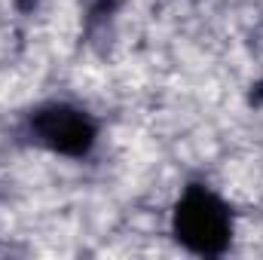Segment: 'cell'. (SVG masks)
Instances as JSON below:
<instances>
[{"label":"cell","mask_w":263,"mask_h":260,"mask_svg":"<svg viewBox=\"0 0 263 260\" xmlns=\"http://www.w3.org/2000/svg\"><path fill=\"white\" fill-rule=\"evenodd\" d=\"M28 132L34 135V141L52 153H62L70 159H83L89 156V150L98 141V126L95 120L65 101H52L43 104L31 114L28 120Z\"/></svg>","instance_id":"7a4b0ae2"},{"label":"cell","mask_w":263,"mask_h":260,"mask_svg":"<svg viewBox=\"0 0 263 260\" xmlns=\"http://www.w3.org/2000/svg\"><path fill=\"white\" fill-rule=\"evenodd\" d=\"M172 230H175L178 242L193 254H205V257L223 254L233 239L230 205L214 190H208L202 184H190L181 193V202L175 208Z\"/></svg>","instance_id":"6da1fadb"}]
</instances>
